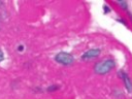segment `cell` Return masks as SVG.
<instances>
[{"instance_id": "5", "label": "cell", "mask_w": 132, "mask_h": 99, "mask_svg": "<svg viewBox=\"0 0 132 99\" xmlns=\"http://www.w3.org/2000/svg\"><path fill=\"white\" fill-rule=\"evenodd\" d=\"M118 4H119L121 7H123V9H125V10L128 9V3H127L126 1H122V0H120V1H118Z\"/></svg>"}, {"instance_id": "2", "label": "cell", "mask_w": 132, "mask_h": 99, "mask_svg": "<svg viewBox=\"0 0 132 99\" xmlns=\"http://www.w3.org/2000/svg\"><path fill=\"white\" fill-rule=\"evenodd\" d=\"M55 61L63 66H69L74 62V57L67 52H60L55 56Z\"/></svg>"}, {"instance_id": "7", "label": "cell", "mask_w": 132, "mask_h": 99, "mask_svg": "<svg viewBox=\"0 0 132 99\" xmlns=\"http://www.w3.org/2000/svg\"><path fill=\"white\" fill-rule=\"evenodd\" d=\"M103 8H104V13H108V12H110V11H111L110 7H109L108 5H106V4H104V5H103Z\"/></svg>"}, {"instance_id": "6", "label": "cell", "mask_w": 132, "mask_h": 99, "mask_svg": "<svg viewBox=\"0 0 132 99\" xmlns=\"http://www.w3.org/2000/svg\"><path fill=\"white\" fill-rule=\"evenodd\" d=\"M58 89H59L58 86H56V85H52L51 87L47 88V92H55V91H57Z\"/></svg>"}, {"instance_id": "9", "label": "cell", "mask_w": 132, "mask_h": 99, "mask_svg": "<svg viewBox=\"0 0 132 99\" xmlns=\"http://www.w3.org/2000/svg\"><path fill=\"white\" fill-rule=\"evenodd\" d=\"M18 50H19V52H23V50H24V47H23V45H20V46L18 47Z\"/></svg>"}, {"instance_id": "1", "label": "cell", "mask_w": 132, "mask_h": 99, "mask_svg": "<svg viewBox=\"0 0 132 99\" xmlns=\"http://www.w3.org/2000/svg\"><path fill=\"white\" fill-rule=\"evenodd\" d=\"M116 67V61L112 58H106L94 65V72L98 75H104Z\"/></svg>"}, {"instance_id": "8", "label": "cell", "mask_w": 132, "mask_h": 99, "mask_svg": "<svg viewBox=\"0 0 132 99\" xmlns=\"http://www.w3.org/2000/svg\"><path fill=\"white\" fill-rule=\"evenodd\" d=\"M4 59V53L2 52V50H0V62H2Z\"/></svg>"}, {"instance_id": "4", "label": "cell", "mask_w": 132, "mask_h": 99, "mask_svg": "<svg viewBox=\"0 0 132 99\" xmlns=\"http://www.w3.org/2000/svg\"><path fill=\"white\" fill-rule=\"evenodd\" d=\"M118 74H119V76L122 78L126 91H127L128 93L132 94V80H131L130 76L128 75V73H127L126 71H124V70H120V71L118 72Z\"/></svg>"}, {"instance_id": "10", "label": "cell", "mask_w": 132, "mask_h": 99, "mask_svg": "<svg viewBox=\"0 0 132 99\" xmlns=\"http://www.w3.org/2000/svg\"><path fill=\"white\" fill-rule=\"evenodd\" d=\"M130 16H131V18H130V19H131V20H132V14H130Z\"/></svg>"}, {"instance_id": "3", "label": "cell", "mask_w": 132, "mask_h": 99, "mask_svg": "<svg viewBox=\"0 0 132 99\" xmlns=\"http://www.w3.org/2000/svg\"><path fill=\"white\" fill-rule=\"evenodd\" d=\"M101 54V48L99 47H94V48H90L88 51H86L81 56L80 59L82 61H89V60H93L95 58H98Z\"/></svg>"}]
</instances>
